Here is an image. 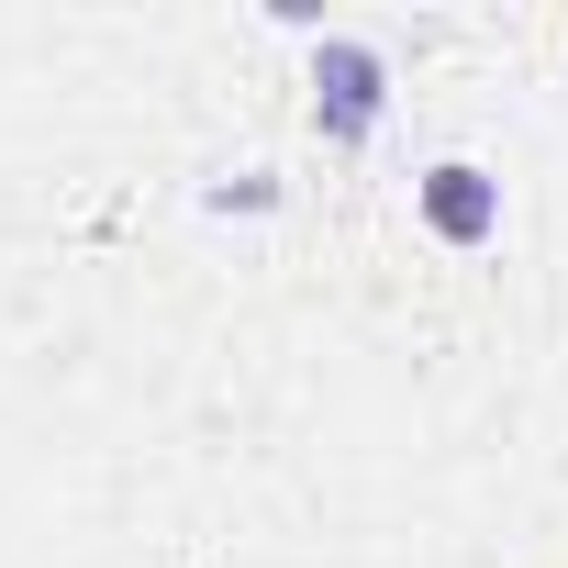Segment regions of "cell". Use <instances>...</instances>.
I'll list each match as a JSON object with an SVG mask.
<instances>
[{
    "label": "cell",
    "instance_id": "cell-1",
    "mask_svg": "<svg viewBox=\"0 0 568 568\" xmlns=\"http://www.w3.org/2000/svg\"><path fill=\"white\" fill-rule=\"evenodd\" d=\"M379 112H390V57L357 45V34H324L313 45V123H324V145H368Z\"/></svg>",
    "mask_w": 568,
    "mask_h": 568
},
{
    "label": "cell",
    "instance_id": "cell-2",
    "mask_svg": "<svg viewBox=\"0 0 568 568\" xmlns=\"http://www.w3.org/2000/svg\"><path fill=\"white\" fill-rule=\"evenodd\" d=\"M424 223H435L446 245H490V234H501V179H490V168H468V156L424 168Z\"/></svg>",
    "mask_w": 568,
    "mask_h": 568
}]
</instances>
